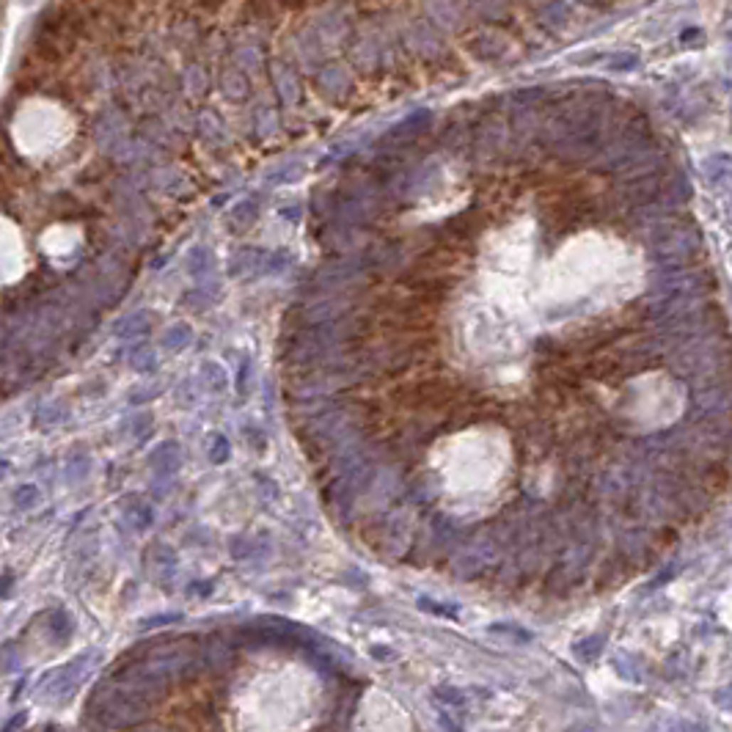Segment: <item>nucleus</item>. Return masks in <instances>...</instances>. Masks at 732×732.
<instances>
[{"label":"nucleus","instance_id":"nucleus-1","mask_svg":"<svg viewBox=\"0 0 732 732\" xmlns=\"http://www.w3.org/2000/svg\"><path fill=\"white\" fill-rule=\"evenodd\" d=\"M727 364H730V347L718 339H702L686 347L674 361L677 372L686 377H713Z\"/></svg>","mask_w":732,"mask_h":732},{"label":"nucleus","instance_id":"nucleus-2","mask_svg":"<svg viewBox=\"0 0 732 732\" xmlns=\"http://www.w3.org/2000/svg\"><path fill=\"white\" fill-rule=\"evenodd\" d=\"M652 245H655L658 256L664 262H669V265H686L702 248L696 231L686 226V223H672V221L664 223V226H658Z\"/></svg>","mask_w":732,"mask_h":732},{"label":"nucleus","instance_id":"nucleus-3","mask_svg":"<svg viewBox=\"0 0 732 732\" xmlns=\"http://www.w3.org/2000/svg\"><path fill=\"white\" fill-rule=\"evenodd\" d=\"M711 287V272L680 270L667 275L658 287V297H677V295H702Z\"/></svg>","mask_w":732,"mask_h":732},{"label":"nucleus","instance_id":"nucleus-4","mask_svg":"<svg viewBox=\"0 0 732 732\" xmlns=\"http://www.w3.org/2000/svg\"><path fill=\"white\" fill-rule=\"evenodd\" d=\"M696 402L702 410H724L732 408V388L730 386H708L696 394Z\"/></svg>","mask_w":732,"mask_h":732},{"label":"nucleus","instance_id":"nucleus-5","mask_svg":"<svg viewBox=\"0 0 732 732\" xmlns=\"http://www.w3.org/2000/svg\"><path fill=\"white\" fill-rule=\"evenodd\" d=\"M727 691H730V696H727V699H724V696H721V699H718V702H721V705H727V708H732V689H727Z\"/></svg>","mask_w":732,"mask_h":732}]
</instances>
